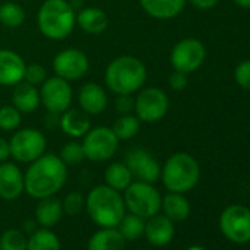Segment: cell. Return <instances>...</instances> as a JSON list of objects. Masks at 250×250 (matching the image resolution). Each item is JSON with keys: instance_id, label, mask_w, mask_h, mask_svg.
Returning <instances> with one entry per match:
<instances>
[{"instance_id": "cell-1", "label": "cell", "mask_w": 250, "mask_h": 250, "mask_svg": "<svg viewBox=\"0 0 250 250\" xmlns=\"http://www.w3.org/2000/svg\"><path fill=\"white\" fill-rule=\"evenodd\" d=\"M24 174L25 193L33 199L52 197L62 190L68 178V167L59 155L46 152L39 159L28 164Z\"/></svg>"}, {"instance_id": "cell-2", "label": "cell", "mask_w": 250, "mask_h": 250, "mask_svg": "<svg viewBox=\"0 0 250 250\" xmlns=\"http://www.w3.org/2000/svg\"><path fill=\"white\" fill-rule=\"evenodd\" d=\"M147 80V68L136 56L122 55L109 62L103 81L113 94H136Z\"/></svg>"}, {"instance_id": "cell-3", "label": "cell", "mask_w": 250, "mask_h": 250, "mask_svg": "<svg viewBox=\"0 0 250 250\" xmlns=\"http://www.w3.org/2000/svg\"><path fill=\"white\" fill-rule=\"evenodd\" d=\"M90 219L100 228H116L127 213L121 191L106 184L93 187L85 196V208Z\"/></svg>"}, {"instance_id": "cell-4", "label": "cell", "mask_w": 250, "mask_h": 250, "mask_svg": "<svg viewBox=\"0 0 250 250\" xmlns=\"http://www.w3.org/2000/svg\"><path fill=\"white\" fill-rule=\"evenodd\" d=\"M75 9L68 0H44L37 14L40 33L53 42L65 40L75 28Z\"/></svg>"}, {"instance_id": "cell-5", "label": "cell", "mask_w": 250, "mask_h": 250, "mask_svg": "<svg viewBox=\"0 0 250 250\" xmlns=\"http://www.w3.org/2000/svg\"><path fill=\"white\" fill-rule=\"evenodd\" d=\"M161 180L168 191L184 194L193 190L200 180L199 162L187 152H177L162 165Z\"/></svg>"}, {"instance_id": "cell-6", "label": "cell", "mask_w": 250, "mask_h": 250, "mask_svg": "<svg viewBox=\"0 0 250 250\" xmlns=\"http://www.w3.org/2000/svg\"><path fill=\"white\" fill-rule=\"evenodd\" d=\"M122 197L127 212L142 216L145 219L159 213L161 210L162 196L152 183L136 180L124 190Z\"/></svg>"}, {"instance_id": "cell-7", "label": "cell", "mask_w": 250, "mask_h": 250, "mask_svg": "<svg viewBox=\"0 0 250 250\" xmlns=\"http://www.w3.org/2000/svg\"><path fill=\"white\" fill-rule=\"evenodd\" d=\"M11 158L20 164H31L47 150L46 136L37 128H18L9 140Z\"/></svg>"}, {"instance_id": "cell-8", "label": "cell", "mask_w": 250, "mask_h": 250, "mask_svg": "<svg viewBox=\"0 0 250 250\" xmlns=\"http://www.w3.org/2000/svg\"><path fill=\"white\" fill-rule=\"evenodd\" d=\"M81 143L84 147L85 159L97 164L112 159L119 147V139L115 136L110 127H104V125L91 127L83 137Z\"/></svg>"}, {"instance_id": "cell-9", "label": "cell", "mask_w": 250, "mask_h": 250, "mask_svg": "<svg viewBox=\"0 0 250 250\" xmlns=\"http://www.w3.org/2000/svg\"><path fill=\"white\" fill-rule=\"evenodd\" d=\"M134 96V115L145 124H155L165 118L169 99L159 87H143Z\"/></svg>"}, {"instance_id": "cell-10", "label": "cell", "mask_w": 250, "mask_h": 250, "mask_svg": "<svg viewBox=\"0 0 250 250\" xmlns=\"http://www.w3.org/2000/svg\"><path fill=\"white\" fill-rule=\"evenodd\" d=\"M222 234L235 244L250 241V209L243 205L227 206L219 216Z\"/></svg>"}, {"instance_id": "cell-11", "label": "cell", "mask_w": 250, "mask_h": 250, "mask_svg": "<svg viewBox=\"0 0 250 250\" xmlns=\"http://www.w3.org/2000/svg\"><path fill=\"white\" fill-rule=\"evenodd\" d=\"M40 90V104L47 112L52 113H63L66 109L72 106L74 91L69 81L53 75L47 77V80L39 87Z\"/></svg>"}, {"instance_id": "cell-12", "label": "cell", "mask_w": 250, "mask_h": 250, "mask_svg": "<svg viewBox=\"0 0 250 250\" xmlns=\"http://www.w3.org/2000/svg\"><path fill=\"white\" fill-rule=\"evenodd\" d=\"M205 59L206 47L194 37L180 40L171 50V65L174 71H180L187 75L197 71L203 65Z\"/></svg>"}, {"instance_id": "cell-13", "label": "cell", "mask_w": 250, "mask_h": 250, "mask_svg": "<svg viewBox=\"0 0 250 250\" xmlns=\"http://www.w3.org/2000/svg\"><path fill=\"white\" fill-rule=\"evenodd\" d=\"M52 68L55 75L71 83L78 81L87 75L90 69V61L83 50L77 47H68L56 53L52 62Z\"/></svg>"}, {"instance_id": "cell-14", "label": "cell", "mask_w": 250, "mask_h": 250, "mask_svg": "<svg viewBox=\"0 0 250 250\" xmlns=\"http://www.w3.org/2000/svg\"><path fill=\"white\" fill-rule=\"evenodd\" d=\"M124 164L131 171L133 178L137 181L152 183L155 184L161 180V165L155 159V156L145 147H134L127 152Z\"/></svg>"}, {"instance_id": "cell-15", "label": "cell", "mask_w": 250, "mask_h": 250, "mask_svg": "<svg viewBox=\"0 0 250 250\" xmlns=\"http://www.w3.org/2000/svg\"><path fill=\"white\" fill-rule=\"evenodd\" d=\"M25 191L24 172L14 162L0 164V199L11 202L17 200Z\"/></svg>"}, {"instance_id": "cell-16", "label": "cell", "mask_w": 250, "mask_h": 250, "mask_svg": "<svg viewBox=\"0 0 250 250\" xmlns=\"http://www.w3.org/2000/svg\"><path fill=\"white\" fill-rule=\"evenodd\" d=\"M25 61L11 49H0V85L15 87L24 81Z\"/></svg>"}, {"instance_id": "cell-17", "label": "cell", "mask_w": 250, "mask_h": 250, "mask_svg": "<svg viewBox=\"0 0 250 250\" xmlns=\"http://www.w3.org/2000/svg\"><path fill=\"white\" fill-rule=\"evenodd\" d=\"M109 103L107 91L103 85L96 83H85L78 90V107L87 115H100L106 110Z\"/></svg>"}, {"instance_id": "cell-18", "label": "cell", "mask_w": 250, "mask_h": 250, "mask_svg": "<svg viewBox=\"0 0 250 250\" xmlns=\"http://www.w3.org/2000/svg\"><path fill=\"white\" fill-rule=\"evenodd\" d=\"M175 235L174 222L164 213H156L145 222V237L155 247H164L172 241Z\"/></svg>"}, {"instance_id": "cell-19", "label": "cell", "mask_w": 250, "mask_h": 250, "mask_svg": "<svg viewBox=\"0 0 250 250\" xmlns=\"http://www.w3.org/2000/svg\"><path fill=\"white\" fill-rule=\"evenodd\" d=\"M59 128L65 136H68V137H71L74 140L83 139L88 133V130L91 128L90 115H87L80 107H72L71 106L63 113H61Z\"/></svg>"}, {"instance_id": "cell-20", "label": "cell", "mask_w": 250, "mask_h": 250, "mask_svg": "<svg viewBox=\"0 0 250 250\" xmlns=\"http://www.w3.org/2000/svg\"><path fill=\"white\" fill-rule=\"evenodd\" d=\"M75 24L81 31L90 36L103 34L109 27V17L107 14L97 8V6H87L77 11Z\"/></svg>"}, {"instance_id": "cell-21", "label": "cell", "mask_w": 250, "mask_h": 250, "mask_svg": "<svg viewBox=\"0 0 250 250\" xmlns=\"http://www.w3.org/2000/svg\"><path fill=\"white\" fill-rule=\"evenodd\" d=\"M187 0H140L142 9L155 20L159 21H168L175 17H178Z\"/></svg>"}, {"instance_id": "cell-22", "label": "cell", "mask_w": 250, "mask_h": 250, "mask_svg": "<svg viewBox=\"0 0 250 250\" xmlns=\"http://www.w3.org/2000/svg\"><path fill=\"white\" fill-rule=\"evenodd\" d=\"M12 104L21 113H33L40 106V90L25 81H21L14 87Z\"/></svg>"}, {"instance_id": "cell-23", "label": "cell", "mask_w": 250, "mask_h": 250, "mask_svg": "<svg viewBox=\"0 0 250 250\" xmlns=\"http://www.w3.org/2000/svg\"><path fill=\"white\" fill-rule=\"evenodd\" d=\"M161 210L164 212L167 218H169L175 224V222H183L190 216L191 206L183 193L169 191L168 194L162 197Z\"/></svg>"}, {"instance_id": "cell-24", "label": "cell", "mask_w": 250, "mask_h": 250, "mask_svg": "<svg viewBox=\"0 0 250 250\" xmlns=\"http://www.w3.org/2000/svg\"><path fill=\"white\" fill-rule=\"evenodd\" d=\"M62 216V200L56 199L55 196L39 200V205L36 208V222L39 225H42L43 228H53L61 222Z\"/></svg>"}, {"instance_id": "cell-25", "label": "cell", "mask_w": 250, "mask_h": 250, "mask_svg": "<svg viewBox=\"0 0 250 250\" xmlns=\"http://www.w3.org/2000/svg\"><path fill=\"white\" fill-rule=\"evenodd\" d=\"M125 244L127 240L118 228H100L90 237L87 250H125Z\"/></svg>"}, {"instance_id": "cell-26", "label": "cell", "mask_w": 250, "mask_h": 250, "mask_svg": "<svg viewBox=\"0 0 250 250\" xmlns=\"http://www.w3.org/2000/svg\"><path fill=\"white\" fill-rule=\"evenodd\" d=\"M104 178V184L109 186L110 188L116 190V191H124L133 181V175L131 171L128 169V167L124 162H113L110 164L103 174Z\"/></svg>"}, {"instance_id": "cell-27", "label": "cell", "mask_w": 250, "mask_h": 250, "mask_svg": "<svg viewBox=\"0 0 250 250\" xmlns=\"http://www.w3.org/2000/svg\"><path fill=\"white\" fill-rule=\"evenodd\" d=\"M27 250H61V240L50 228L42 227L30 234Z\"/></svg>"}, {"instance_id": "cell-28", "label": "cell", "mask_w": 250, "mask_h": 250, "mask_svg": "<svg viewBox=\"0 0 250 250\" xmlns=\"http://www.w3.org/2000/svg\"><path fill=\"white\" fill-rule=\"evenodd\" d=\"M140 127H142V121L134 113H130V115H121V116H118L110 128L113 130L115 136L121 142V140H131V139H134L139 134Z\"/></svg>"}, {"instance_id": "cell-29", "label": "cell", "mask_w": 250, "mask_h": 250, "mask_svg": "<svg viewBox=\"0 0 250 250\" xmlns=\"http://www.w3.org/2000/svg\"><path fill=\"white\" fill-rule=\"evenodd\" d=\"M145 222H146L145 218L128 212L124 215L122 221L116 228L127 241H134L145 235Z\"/></svg>"}, {"instance_id": "cell-30", "label": "cell", "mask_w": 250, "mask_h": 250, "mask_svg": "<svg viewBox=\"0 0 250 250\" xmlns=\"http://www.w3.org/2000/svg\"><path fill=\"white\" fill-rule=\"evenodd\" d=\"M25 11L21 5L5 2L0 5V24L6 28H20L25 22Z\"/></svg>"}, {"instance_id": "cell-31", "label": "cell", "mask_w": 250, "mask_h": 250, "mask_svg": "<svg viewBox=\"0 0 250 250\" xmlns=\"http://www.w3.org/2000/svg\"><path fill=\"white\" fill-rule=\"evenodd\" d=\"M27 240L22 229L9 228L0 235V250H27Z\"/></svg>"}, {"instance_id": "cell-32", "label": "cell", "mask_w": 250, "mask_h": 250, "mask_svg": "<svg viewBox=\"0 0 250 250\" xmlns=\"http://www.w3.org/2000/svg\"><path fill=\"white\" fill-rule=\"evenodd\" d=\"M22 113L14 104H5L0 107V130L5 133L15 131L21 127Z\"/></svg>"}, {"instance_id": "cell-33", "label": "cell", "mask_w": 250, "mask_h": 250, "mask_svg": "<svg viewBox=\"0 0 250 250\" xmlns=\"http://www.w3.org/2000/svg\"><path fill=\"white\" fill-rule=\"evenodd\" d=\"M59 158L63 161V164L66 167H75V165H80L84 159H85V153H84V147H83V143L81 142H77V140H71L68 142L61 153H59Z\"/></svg>"}, {"instance_id": "cell-34", "label": "cell", "mask_w": 250, "mask_h": 250, "mask_svg": "<svg viewBox=\"0 0 250 250\" xmlns=\"http://www.w3.org/2000/svg\"><path fill=\"white\" fill-rule=\"evenodd\" d=\"M62 208H63V213L69 215V216H75L78 213L83 212V209L85 208V197L83 193L80 191H71L65 196V199L62 200Z\"/></svg>"}, {"instance_id": "cell-35", "label": "cell", "mask_w": 250, "mask_h": 250, "mask_svg": "<svg viewBox=\"0 0 250 250\" xmlns=\"http://www.w3.org/2000/svg\"><path fill=\"white\" fill-rule=\"evenodd\" d=\"M47 80V71L43 65L40 63H30L25 66V74H24V81L40 87L44 81Z\"/></svg>"}, {"instance_id": "cell-36", "label": "cell", "mask_w": 250, "mask_h": 250, "mask_svg": "<svg viewBox=\"0 0 250 250\" xmlns=\"http://www.w3.org/2000/svg\"><path fill=\"white\" fill-rule=\"evenodd\" d=\"M234 80H235V83L241 88L250 91V59L241 61L235 66V69H234Z\"/></svg>"}, {"instance_id": "cell-37", "label": "cell", "mask_w": 250, "mask_h": 250, "mask_svg": "<svg viewBox=\"0 0 250 250\" xmlns=\"http://www.w3.org/2000/svg\"><path fill=\"white\" fill-rule=\"evenodd\" d=\"M115 112L121 115H130L134 112V97L133 94H116L115 97Z\"/></svg>"}, {"instance_id": "cell-38", "label": "cell", "mask_w": 250, "mask_h": 250, "mask_svg": "<svg viewBox=\"0 0 250 250\" xmlns=\"http://www.w3.org/2000/svg\"><path fill=\"white\" fill-rule=\"evenodd\" d=\"M168 84L172 90L175 91H181L187 87L188 84V80H187V74L184 72H180V71H174L169 78H168Z\"/></svg>"}, {"instance_id": "cell-39", "label": "cell", "mask_w": 250, "mask_h": 250, "mask_svg": "<svg viewBox=\"0 0 250 250\" xmlns=\"http://www.w3.org/2000/svg\"><path fill=\"white\" fill-rule=\"evenodd\" d=\"M59 124H61V115L59 113L47 112V115L44 118V127L49 131H55L56 128H59Z\"/></svg>"}, {"instance_id": "cell-40", "label": "cell", "mask_w": 250, "mask_h": 250, "mask_svg": "<svg viewBox=\"0 0 250 250\" xmlns=\"http://www.w3.org/2000/svg\"><path fill=\"white\" fill-rule=\"evenodd\" d=\"M187 2L197 8V9H202V11H208V9H212L218 5L219 0H187Z\"/></svg>"}, {"instance_id": "cell-41", "label": "cell", "mask_w": 250, "mask_h": 250, "mask_svg": "<svg viewBox=\"0 0 250 250\" xmlns=\"http://www.w3.org/2000/svg\"><path fill=\"white\" fill-rule=\"evenodd\" d=\"M11 158V147H9V140H5L0 137V164L6 162Z\"/></svg>"}, {"instance_id": "cell-42", "label": "cell", "mask_w": 250, "mask_h": 250, "mask_svg": "<svg viewBox=\"0 0 250 250\" xmlns=\"http://www.w3.org/2000/svg\"><path fill=\"white\" fill-rule=\"evenodd\" d=\"M232 2L243 9H250V0H232Z\"/></svg>"}, {"instance_id": "cell-43", "label": "cell", "mask_w": 250, "mask_h": 250, "mask_svg": "<svg viewBox=\"0 0 250 250\" xmlns=\"http://www.w3.org/2000/svg\"><path fill=\"white\" fill-rule=\"evenodd\" d=\"M187 250H205L202 246H191V247H188Z\"/></svg>"}, {"instance_id": "cell-44", "label": "cell", "mask_w": 250, "mask_h": 250, "mask_svg": "<svg viewBox=\"0 0 250 250\" xmlns=\"http://www.w3.org/2000/svg\"><path fill=\"white\" fill-rule=\"evenodd\" d=\"M140 250H147V249H140Z\"/></svg>"}]
</instances>
